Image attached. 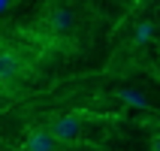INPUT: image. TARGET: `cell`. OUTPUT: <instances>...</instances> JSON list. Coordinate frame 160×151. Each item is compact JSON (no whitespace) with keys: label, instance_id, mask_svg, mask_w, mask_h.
<instances>
[{"label":"cell","instance_id":"cell-3","mask_svg":"<svg viewBox=\"0 0 160 151\" xmlns=\"http://www.w3.org/2000/svg\"><path fill=\"white\" fill-rule=\"evenodd\" d=\"M48 130L54 133V139L61 145H70L76 142L82 136V118L72 115V112H67V115H54L52 121H48Z\"/></svg>","mask_w":160,"mask_h":151},{"label":"cell","instance_id":"cell-7","mask_svg":"<svg viewBox=\"0 0 160 151\" xmlns=\"http://www.w3.org/2000/svg\"><path fill=\"white\" fill-rule=\"evenodd\" d=\"M9 3H12V0H0V12H3V9H6Z\"/></svg>","mask_w":160,"mask_h":151},{"label":"cell","instance_id":"cell-6","mask_svg":"<svg viewBox=\"0 0 160 151\" xmlns=\"http://www.w3.org/2000/svg\"><path fill=\"white\" fill-rule=\"evenodd\" d=\"M151 151H160V133H154V139H151Z\"/></svg>","mask_w":160,"mask_h":151},{"label":"cell","instance_id":"cell-2","mask_svg":"<svg viewBox=\"0 0 160 151\" xmlns=\"http://www.w3.org/2000/svg\"><path fill=\"white\" fill-rule=\"evenodd\" d=\"M27 73V58L12 45H0V85H15Z\"/></svg>","mask_w":160,"mask_h":151},{"label":"cell","instance_id":"cell-4","mask_svg":"<svg viewBox=\"0 0 160 151\" xmlns=\"http://www.w3.org/2000/svg\"><path fill=\"white\" fill-rule=\"evenodd\" d=\"M61 142L54 139V133L48 127H33V130H27L24 142H21V151H58Z\"/></svg>","mask_w":160,"mask_h":151},{"label":"cell","instance_id":"cell-1","mask_svg":"<svg viewBox=\"0 0 160 151\" xmlns=\"http://www.w3.org/2000/svg\"><path fill=\"white\" fill-rule=\"evenodd\" d=\"M39 24H42L45 36H52V39H61L72 30V9L67 3H48L42 9V18H39Z\"/></svg>","mask_w":160,"mask_h":151},{"label":"cell","instance_id":"cell-5","mask_svg":"<svg viewBox=\"0 0 160 151\" xmlns=\"http://www.w3.org/2000/svg\"><path fill=\"white\" fill-rule=\"evenodd\" d=\"M148 33H151V24H142V27H139V36H136V39H139V43H145V39H148Z\"/></svg>","mask_w":160,"mask_h":151}]
</instances>
